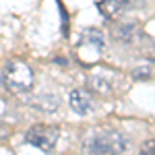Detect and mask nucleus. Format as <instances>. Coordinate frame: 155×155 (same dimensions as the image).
Here are the masks:
<instances>
[{
    "label": "nucleus",
    "mask_w": 155,
    "mask_h": 155,
    "mask_svg": "<svg viewBox=\"0 0 155 155\" xmlns=\"http://www.w3.org/2000/svg\"><path fill=\"white\" fill-rule=\"evenodd\" d=\"M0 87H4V83H2V71H0Z\"/></svg>",
    "instance_id": "nucleus-15"
},
{
    "label": "nucleus",
    "mask_w": 155,
    "mask_h": 155,
    "mask_svg": "<svg viewBox=\"0 0 155 155\" xmlns=\"http://www.w3.org/2000/svg\"><path fill=\"white\" fill-rule=\"evenodd\" d=\"M130 77L134 81H151V79H153V66H151V64L137 66V68L130 72Z\"/></svg>",
    "instance_id": "nucleus-10"
},
{
    "label": "nucleus",
    "mask_w": 155,
    "mask_h": 155,
    "mask_svg": "<svg viewBox=\"0 0 155 155\" xmlns=\"http://www.w3.org/2000/svg\"><path fill=\"white\" fill-rule=\"evenodd\" d=\"M56 62H58V64H64V66H66V62H68V60H66V58H56Z\"/></svg>",
    "instance_id": "nucleus-14"
},
{
    "label": "nucleus",
    "mask_w": 155,
    "mask_h": 155,
    "mask_svg": "<svg viewBox=\"0 0 155 155\" xmlns=\"http://www.w3.org/2000/svg\"><path fill=\"white\" fill-rule=\"evenodd\" d=\"M79 46H91V48L99 54V52L104 50V46H106L104 33H101L99 29H95V27H87V29H83V35H81Z\"/></svg>",
    "instance_id": "nucleus-8"
},
{
    "label": "nucleus",
    "mask_w": 155,
    "mask_h": 155,
    "mask_svg": "<svg viewBox=\"0 0 155 155\" xmlns=\"http://www.w3.org/2000/svg\"><path fill=\"white\" fill-rule=\"evenodd\" d=\"M68 106L79 116H85V114H89L93 110V97L89 95L85 89H72L68 93Z\"/></svg>",
    "instance_id": "nucleus-5"
},
{
    "label": "nucleus",
    "mask_w": 155,
    "mask_h": 155,
    "mask_svg": "<svg viewBox=\"0 0 155 155\" xmlns=\"http://www.w3.org/2000/svg\"><path fill=\"white\" fill-rule=\"evenodd\" d=\"M155 151H153V139H149L147 143H145V147H143V151H141V155H153Z\"/></svg>",
    "instance_id": "nucleus-12"
},
{
    "label": "nucleus",
    "mask_w": 155,
    "mask_h": 155,
    "mask_svg": "<svg viewBox=\"0 0 155 155\" xmlns=\"http://www.w3.org/2000/svg\"><path fill=\"white\" fill-rule=\"evenodd\" d=\"M83 145L89 155H122L130 147V139L120 130H93L85 137Z\"/></svg>",
    "instance_id": "nucleus-1"
},
{
    "label": "nucleus",
    "mask_w": 155,
    "mask_h": 155,
    "mask_svg": "<svg viewBox=\"0 0 155 155\" xmlns=\"http://www.w3.org/2000/svg\"><path fill=\"white\" fill-rule=\"evenodd\" d=\"M27 104L29 106H33L35 110H39V112H48V114H52V112H56L60 107V95L58 93H52V91H44V93H37V95H31L29 99H27Z\"/></svg>",
    "instance_id": "nucleus-6"
},
{
    "label": "nucleus",
    "mask_w": 155,
    "mask_h": 155,
    "mask_svg": "<svg viewBox=\"0 0 155 155\" xmlns=\"http://www.w3.org/2000/svg\"><path fill=\"white\" fill-rule=\"evenodd\" d=\"M58 8H60V15H62V35L68 37V12H66V8L62 6L60 0H58Z\"/></svg>",
    "instance_id": "nucleus-11"
},
{
    "label": "nucleus",
    "mask_w": 155,
    "mask_h": 155,
    "mask_svg": "<svg viewBox=\"0 0 155 155\" xmlns=\"http://www.w3.org/2000/svg\"><path fill=\"white\" fill-rule=\"evenodd\" d=\"M116 72L107 71V68H97L95 72L89 74V87L97 91L99 95H110L114 91V85H116Z\"/></svg>",
    "instance_id": "nucleus-4"
},
{
    "label": "nucleus",
    "mask_w": 155,
    "mask_h": 155,
    "mask_svg": "<svg viewBox=\"0 0 155 155\" xmlns=\"http://www.w3.org/2000/svg\"><path fill=\"white\" fill-rule=\"evenodd\" d=\"M145 0H128V8H143Z\"/></svg>",
    "instance_id": "nucleus-13"
},
{
    "label": "nucleus",
    "mask_w": 155,
    "mask_h": 155,
    "mask_svg": "<svg viewBox=\"0 0 155 155\" xmlns=\"http://www.w3.org/2000/svg\"><path fill=\"white\" fill-rule=\"evenodd\" d=\"M58 137H60L58 128L50 126V124H35L25 132V141L37 147V149H41L44 153L54 151V147L58 143Z\"/></svg>",
    "instance_id": "nucleus-3"
},
{
    "label": "nucleus",
    "mask_w": 155,
    "mask_h": 155,
    "mask_svg": "<svg viewBox=\"0 0 155 155\" xmlns=\"http://www.w3.org/2000/svg\"><path fill=\"white\" fill-rule=\"evenodd\" d=\"M2 83L4 89H8L11 93H27L33 89L35 83V74L31 71V66L23 60H8L2 68Z\"/></svg>",
    "instance_id": "nucleus-2"
},
{
    "label": "nucleus",
    "mask_w": 155,
    "mask_h": 155,
    "mask_svg": "<svg viewBox=\"0 0 155 155\" xmlns=\"http://www.w3.org/2000/svg\"><path fill=\"white\" fill-rule=\"evenodd\" d=\"M97 11L101 12L106 19H116L124 11H128V0H99Z\"/></svg>",
    "instance_id": "nucleus-7"
},
{
    "label": "nucleus",
    "mask_w": 155,
    "mask_h": 155,
    "mask_svg": "<svg viewBox=\"0 0 155 155\" xmlns=\"http://www.w3.org/2000/svg\"><path fill=\"white\" fill-rule=\"evenodd\" d=\"M139 23L137 21H126V23H120L116 29H114V37L122 41V44H132L134 37L139 35Z\"/></svg>",
    "instance_id": "nucleus-9"
}]
</instances>
